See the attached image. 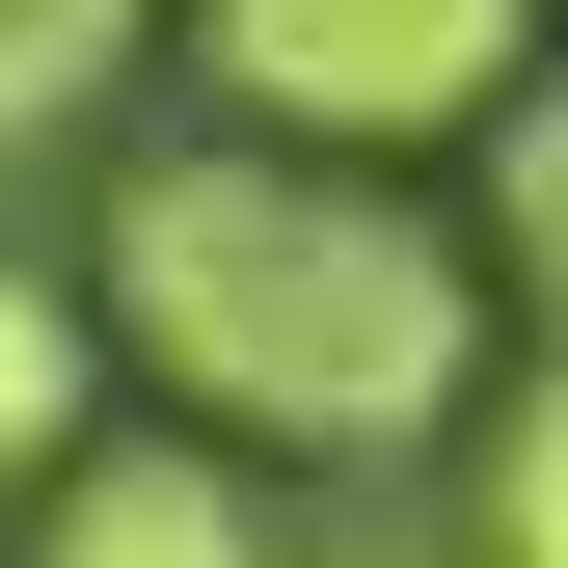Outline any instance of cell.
<instances>
[{"instance_id":"2","label":"cell","mask_w":568,"mask_h":568,"mask_svg":"<svg viewBox=\"0 0 568 568\" xmlns=\"http://www.w3.org/2000/svg\"><path fill=\"white\" fill-rule=\"evenodd\" d=\"M217 28L244 135H325V163H379V135H487L541 82V0H190Z\"/></svg>"},{"instance_id":"3","label":"cell","mask_w":568,"mask_h":568,"mask_svg":"<svg viewBox=\"0 0 568 568\" xmlns=\"http://www.w3.org/2000/svg\"><path fill=\"white\" fill-rule=\"evenodd\" d=\"M28 568H298V515L217 434H54L28 460Z\"/></svg>"},{"instance_id":"6","label":"cell","mask_w":568,"mask_h":568,"mask_svg":"<svg viewBox=\"0 0 568 568\" xmlns=\"http://www.w3.org/2000/svg\"><path fill=\"white\" fill-rule=\"evenodd\" d=\"M82 379H109V325L54 298V271H0V487H28L54 434H82Z\"/></svg>"},{"instance_id":"7","label":"cell","mask_w":568,"mask_h":568,"mask_svg":"<svg viewBox=\"0 0 568 568\" xmlns=\"http://www.w3.org/2000/svg\"><path fill=\"white\" fill-rule=\"evenodd\" d=\"M487 217H515V298H541V352H568V82L487 109Z\"/></svg>"},{"instance_id":"1","label":"cell","mask_w":568,"mask_h":568,"mask_svg":"<svg viewBox=\"0 0 568 568\" xmlns=\"http://www.w3.org/2000/svg\"><path fill=\"white\" fill-rule=\"evenodd\" d=\"M82 325L217 460H406V434H460V379H487L460 217H406V190H352V163H271V135H190V163L109 190Z\"/></svg>"},{"instance_id":"4","label":"cell","mask_w":568,"mask_h":568,"mask_svg":"<svg viewBox=\"0 0 568 568\" xmlns=\"http://www.w3.org/2000/svg\"><path fill=\"white\" fill-rule=\"evenodd\" d=\"M135 28H163V0H0V135H82L135 82Z\"/></svg>"},{"instance_id":"5","label":"cell","mask_w":568,"mask_h":568,"mask_svg":"<svg viewBox=\"0 0 568 568\" xmlns=\"http://www.w3.org/2000/svg\"><path fill=\"white\" fill-rule=\"evenodd\" d=\"M460 541H487V568H568V352L487 406V487H460Z\"/></svg>"}]
</instances>
